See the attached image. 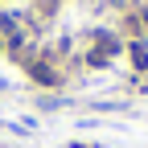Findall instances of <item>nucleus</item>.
Returning <instances> with one entry per match:
<instances>
[{
  "mask_svg": "<svg viewBox=\"0 0 148 148\" xmlns=\"http://www.w3.org/2000/svg\"><path fill=\"white\" fill-rule=\"evenodd\" d=\"M132 58H136V66H148V49L144 45H132Z\"/></svg>",
  "mask_w": 148,
  "mask_h": 148,
  "instance_id": "1",
  "label": "nucleus"
}]
</instances>
